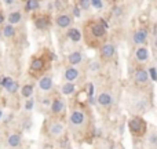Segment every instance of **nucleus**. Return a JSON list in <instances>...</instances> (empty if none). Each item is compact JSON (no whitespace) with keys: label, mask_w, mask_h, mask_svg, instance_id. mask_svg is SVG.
I'll return each mask as SVG.
<instances>
[{"label":"nucleus","mask_w":157,"mask_h":149,"mask_svg":"<svg viewBox=\"0 0 157 149\" xmlns=\"http://www.w3.org/2000/svg\"><path fill=\"white\" fill-rule=\"evenodd\" d=\"M128 127H130V130L132 131L134 134H142L146 130V124H145V122L141 117H134V119H131L130 123H128Z\"/></svg>","instance_id":"obj_1"},{"label":"nucleus","mask_w":157,"mask_h":149,"mask_svg":"<svg viewBox=\"0 0 157 149\" xmlns=\"http://www.w3.org/2000/svg\"><path fill=\"white\" fill-rule=\"evenodd\" d=\"M69 120H71V124L72 126H81L84 122H86V115H84V112L81 111H73L71 113V117H69Z\"/></svg>","instance_id":"obj_2"},{"label":"nucleus","mask_w":157,"mask_h":149,"mask_svg":"<svg viewBox=\"0 0 157 149\" xmlns=\"http://www.w3.org/2000/svg\"><path fill=\"white\" fill-rule=\"evenodd\" d=\"M50 108H51L52 115H59V113H62L63 109H65V102H63L61 98H54Z\"/></svg>","instance_id":"obj_3"},{"label":"nucleus","mask_w":157,"mask_h":149,"mask_svg":"<svg viewBox=\"0 0 157 149\" xmlns=\"http://www.w3.org/2000/svg\"><path fill=\"white\" fill-rule=\"evenodd\" d=\"M97 102L101 106L108 108V106H110L112 104H113V98H112V95L109 94V92H101L97 98Z\"/></svg>","instance_id":"obj_4"},{"label":"nucleus","mask_w":157,"mask_h":149,"mask_svg":"<svg viewBox=\"0 0 157 149\" xmlns=\"http://www.w3.org/2000/svg\"><path fill=\"white\" fill-rule=\"evenodd\" d=\"M134 77H135V81L139 84H146L147 81H149V72H146L145 69H136L135 75H134Z\"/></svg>","instance_id":"obj_5"},{"label":"nucleus","mask_w":157,"mask_h":149,"mask_svg":"<svg viewBox=\"0 0 157 149\" xmlns=\"http://www.w3.org/2000/svg\"><path fill=\"white\" fill-rule=\"evenodd\" d=\"M39 88L41 91H50L52 88V79L50 76H43L39 80Z\"/></svg>","instance_id":"obj_6"},{"label":"nucleus","mask_w":157,"mask_h":149,"mask_svg":"<svg viewBox=\"0 0 157 149\" xmlns=\"http://www.w3.org/2000/svg\"><path fill=\"white\" fill-rule=\"evenodd\" d=\"M146 39H147V30H145V29H139V30H136L135 33H134V43L135 44H144L145 41H146Z\"/></svg>","instance_id":"obj_7"},{"label":"nucleus","mask_w":157,"mask_h":149,"mask_svg":"<svg viewBox=\"0 0 157 149\" xmlns=\"http://www.w3.org/2000/svg\"><path fill=\"white\" fill-rule=\"evenodd\" d=\"M135 57L139 62H145V61L149 60V50H147L146 47H141V49L136 50Z\"/></svg>","instance_id":"obj_8"},{"label":"nucleus","mask_w":157,"mask_h":149,"mask_svg":"<svg viewBox=\"0 0 157 149\" xmlns=\"http://www.w3.org/2000/svg\"><path fill=\"white\" fill-rule=\"evenodd\" d=\"M44 69V60L43 58H33L30 62V71L33 72H40Z\"/></svg>","instance_id":"obj_9"},{"label":"nucleus","mask_w":157,"mask_h":149,"mask_svg":"<svg viewBox=\"0 0 157 149\" xmlns=\"http://www.w3.org/2000/svg\"><path fill=\"white\" fill-rule=\"evenodd\" d=\"M62 133H63V124L62 123L55 122V123H52V124L50 126V134H51V135L58 137V135H61Z\"/></svg>","instance_id":"obj_10"},{"label":"nucleus","mask_w":157,"mask_h":149,"mask_svg":"<svg viewBox=\"0 0 157 149\" xmlns=\"http://www.w3.org/2000/svg\"><path fill=\"white\" fill-rule=\"evenodd\" d=\"M7 144L11 148H18L21 145V135L19 134H10L7 138Z\"/></svg>","instance_id":"obj_11"},{"label":"nucleus","mask_w":157,"mask_h":149,"mask_svg":"<svg viewBox=\"0 0 157 149\" xmlns=\"http://www.w3.org/2000/svg\"><path fill=\"white\" fill-rule=\"evenodd\" d=\"M72 24V18L69 15H66V14H62V15H59L57 18V25L59 28H68L71 26Z\"/></svg>","instance_id":"obj_12"},{"label":"nucleus","mask_w":157,"mask_h":149,"mask_svg":"<svg viewBox=\"0 0 157 149\" xmlns=\"http://www.w3.org/2000/svg\"><path fill=\"white\" fill-rule=\"evenodd\" d=\"M114 54V46L113 44H105V46L101 49V55L103 58H110Z\"/></svg>","instance_id":"obj_13"},{"label":"nucleus","mask_w":157,"mask_h":149,"mask_svg":"<svg viewBox=\"0 0 157 149\" xmlns=\"http://www.w3.org/2000/svg\"><path fill=\"white\" fill-rule=\"evenodd\" d=\"M78 77V71L76 68H66L65 69V79L68 81H75Z\"/></svg>","instance_id":"obj_14"},{"label":"nucleus","mask_w":157,"mask_h":149,"mask_svg":"<svg viewBox=\"0 0 157 149\" xmlns=\"http://www.w3.org/2000/svg\"><path fill=\"white\" fill-rule=\"evenodd\" d=\"M33 91H35L33 84H25V86H22V88H21V95L24 98H26V100H29V98H32Z\"/></svg>","instance_id":"obj_15"},{"label":"nucleus","mask_w":157,"mask_h":149,"mask_svg":"<svg viewBox=\"0 0 157 149\" xmlns=\"http://www.w3.org/2000/svg\"><path fill=\"white\" fill-rule=\"evenodd\" d=\"M75 90H76V86H75L73 83H71V81L63 83L62 87H61V92H62L63 95H72L75 92Z\"/></svg>","instance_id":"obj_16"},{"label":"nucleus","mask_w":157,"mask_h":149,"mask_svg":"<svg viewBox=\"0 0 157 149\" xmlns=\"http://www.w3.org/2000/svg\"><path fill=\"white\" fill-rule=\"evenodd\" d=\"M91 32H92V35H94L95 37H102V36L105 35L106 29L101 24H94L91 26Z\"/></svg>","instance_id":"obj_17"},{"label":"nucleus","mask_w":157,"mask_h":149,"mask_svg":"<svg viewBox=\"0 0 157 149\" xmlns=\"http://www.w3.org/2000/svg\"><path fill=\"white\" fill-rule=\"evenodd\" d=\"M68 61H69V64H72V65H78V64L83 61V55H81L78 51H75V53H72V54H69Z\"/></svg>","instance_id":"obj_18"},{"label":"nucleus","mask_w":157,"mask_h":149,"mask_svg":"<svg viewBox=\"0 0 157 149\" xmlns=\"http://www.w3.org/2000/svg\"><path fill=\"white\" fill-rule=\"evenodd\" d=\"M35 25L37 29H47L50 26V19L47 17H40L35 21Z\"/></svg>","instance_id":"obj_19"},{"label":"nucleus","mask_w":157,"mask_h":149,"mask_svg":"<svg viewBox=\"0 0 157 149\" xmlns=\"http://www.w3.org/2000/svg\"><path fill=\"white\" fill-rule=\"evenodd\" d=\"M68 37L71 39L72 41H80L81 40V33L80 30L76 29V28H71L68 30Z\"/></svg>","instance_id":"obj_20"},{"label":"nucleus","mask_w":157,"mask_h":149,"mask_svg":"<svg viewBox=\"0 0 157 149\" xmlns=\"http://www.w3.org/2000/svg\"><path fill=\"white\" fill-rule=\"evenodd\" d=\"M21 18H22V15H21V13H18V11L10 13V15H8V24H10V25L18 24V22L21 21Z\"/></svg>","instance_id":"obj_21"},{"label":"nucleus","mask_w":157,"mask_h":149,"mask_svg":"<svg viewBox=\"0 0 157 149\" xmlns=\"http://www.w3.org/2000/svg\"><path fill=\"white\" fill-rule=\"evenodd\" d=\"M3 35H4V37H14V36H15V29H14L13 25L8 24L7 26H4Z\"/></svg>","instance_id":"obj_22"},{"label":"nucleus","mask_w":157,"mask_h":149,"mask_svg":"<svg viewBox=\"0 0 157 149\" xmlns=\"http://www.w3.org/2000/svg\"><path fill=\"white\" fill-rule=\"evenodd\" d=\"M39 0H28V3H26V10L28 11H35V10H37L39 8Z\"/></svg>","instance_id":"obj_23"},{"label":"nucleus","mask_w":157,"mask_h":149,"mask_svg":"<svg viewBox=\"0 0 157 149\" xmlns=\"http://www.w3.org/2000/svg\"><path fill=\"white\" fill-rule=\"evenodd\" d=\"M6 91H7L8 94H15V92L18 91V83H17V81L14 80L13 83H11L10 86H8L7 88H6Z\"/></svg>","instance_id":"obj_24"},{"label":"nucleus","mask_w":157,"mask_h":149,"mask_svg":"<svg viewBox=\"0 0 157 149\" xmlns=\"http://www.w3.org/2000/svg\"><path fill=\"white\" fill-rule=\"evenodd\" d=\"M13 81H14V79H11V77H3L2 80H0V86H2L3 88L6 90L11 83H13Z\"/></svg>","instance_id":"obj_25"},{"label":"nucleus","mask_w":157,"mask_h":149,"mask_svg":"<svg viewBox=\"0 0 157 149\" xmlns=\"http://www.w3.org/2000/svg\"><path fill=\"white\" fill-rule=\"evenodd\" d=\"M91 6V0H78V7L81 10H88Z\"/></svg>","instance_id":"obj_26"},{"label":"nucleus","mask_w":157,"mask_h":149,"mask_svg":"<svg viewBox=\"0 0 157 149\" xmlns=\"http://www.w3.org/2000/svg\"><path fill=\"white\" fill-rule=\"evenodd\" d=\"M149 142H150V145H152L153 148L157 149V133H152V134H150Z\"/></svg>","instance_id":"obj_27"},{"label":"nucleus","mask_w":157,"mask_h":149,"mask_svg":"<svg viewBox=\"0 0 157 149\" xmlns=\"http://www.w3.org/2000/svg\"><path fill=\"white\" fill-rule=\"evenodd\" d=\"M33 108H35V101H33V98L26 100V102H25V109H26V111H32Z\"/></svg>","instance_id":"obj_28"},{"label":"nucleus","mask_w":157,"mask_h":149,"mask_svg":"<svg viewBox=\"0 0 157 149\" xmlns=\"http://www.w3.org/2000/svg\"><path fill=\"white\" fill-rule=\"evenodd\" d=\"M147 72H149V76L152 77V80L153 81H157V69L156 68H150Z\"/></svg>","instance_id":"obj_29"},{"label":"nucleus","mask_w":157,"mask_h":149,"mask_svg":"<svg viewBox=\"0 0 157 149\" xmlns=\"http://www.w3.org/2000/svg\"><path fill=\"white\" fill-rule=\"evenodd\" d=\"M91 6L99 10V8H102V6H103L102 4V0H91Z\"/></svg>","instance_id":"obj_30"},{"label":"nucleus","mask_w":157,"mask_h":149,"mask_svg":"<svg viewBox=\"0 0 157 149\" xmlns=\"http://www.w3.org/2000/svg\"><path fill=\"white\" fill-rule=\"evenodd\" d=\"M87 95H88V98L94 97V84H92V83L88 84V91H87Z\"/></svg>","instance_id":"obj_31"},{"label":"nucleus","mask_w":157,"mask_h":149,"mask_svg":"<svg viewBox=\"0 0 157 149\" xmlns=\"http://www.w3.org/2000/svg\"><path fill=\"white\" fill-rule=\"evenodd\" d=\"M90 68H91V71H94V72H97L98 69H99V64H97V62H94V64H91V66H90Z\"/></svg>","instance_id":"obj_32"},{"label":"nucleus","mask_w":157,"mask_h":149,"mask_svg":"<svg viewBox=\"0 0 157 149\" xmlns=\"http://www.w3.org/2000/svg\"><path fill=\"white\" fill-rule=\"evenodd\" d=\"M73 15L76 17V18H78V17H80V7H75V8H73Z\"/></svg>","instance_id":"obj_33"},{"label":"nucleus","mask_w":157,"mask_h":149,"mask_svg":"<svg viewBox=\"0 0 157 149\" xmlns=\"http://www.w3.org/2000/svg\"><path fill=\"white\" fill-rule=\"evenodd\" d=\"M51 102H52L51 100H48V98H44L43 102H41V104H43L44 106H51Z\"/></svg>","instance_id":"obj_34"},{"label":"nucleus","mask_w":157,"mask_h":149,"mask_svg":"<svg viewBox=\"0 0 157 149\" xmlns=\"http://www.w3.org/2000/svg\"><path fill=\"white\" fill-rule=\"evenodd\" d=\"M101 25H102V26L103 28H105V29H108V22H106V21H103V19H101Z\"/></svg>","instance_id":"obj_35"},{"label":"nucleus","mask_w":157,"mask_h":149,"mask_svg":"<svg viewBox=\"0 0 157 149\" xmlns=\"http://www.w3.org/2000/svg\"><path fill=\"white\" fill-rule=\"evenodd\" d=\"M113 13H114V14H116V15H117V17H119V14H120V13H121V10H120V8H116V10H114V11H113Z\"/></svg>","instance_id":"obj_36"},{"label":"nucleus","mask_w":157,"mask_h":149,"mask_svg":"<svg viewBox=\"0 0 157 149\" xmlns=\"http://www.w3.org/2000/svg\"><path fill=\"white\" fill-rule=\"evenodd\" d=\"M14 3V0H6V4H8V6H11Z\"/></svg>","instance_id":"obj_37"},{"label":"nucleus","mask_w":157,"mask_h":149,"mask_svg":"<svg viewBox=\"0 0 157 149\" xmlns=\"http://www.w3.org/2000/svg\"><path fill=\"white\" fill-rule=\"evenodd\" d=\"M3 21H4V15H3V14H0V24H3Z\"/></svg>","instance_id":"obj_38"},{"label":"nucleus","mask_w":157,"mask_h":149,"mask_svg":"<svg viewBox=\"0 0 157 149\" xmlns=\"http://www.w3.org/2000/svg\"><path fill=\"white\" fill-rule=\"evenodd\" d=\"M2 119H3V111L0 109V120H2Z\"/></svg>","instance_id":"obj_39"},{"label":"nucleus","mask_w":157,"mask_h":149,"mask_svg":"<svg viewBox=\"0 0 157 149\" xmlns=\"http://www.w3.org/2000/svg\"><path fill=\"white\" fill-rule=\"evenodd\" d=\"M155 44H156V47H157V36H156V40H155Z\"/></svg>","instance_id":"obj_40"},{"label":"nucleus","mask_w":157,"mask_h":149,"mask_svg":"<svg viewBox=\"0 0 157 149\" xmlns=\"http://www.w3.org/2000/svg\"><path fill=\"white\" fill-rule=\"evenodd\" d=\"M155 33H156V35H157V28H156V29H155Z\"/></svg>","instance_id":"obj_41"},{"label":"nucleus","mask_w":157,"mask_h":149,"mask_svg":"<svg viewBox=\"0 0 157 149\" xmlns=\"http://www.w3.org/2000/svg\"><path fill=\"white\" fill-rule=\"evenodd\" d=\"M0 36H2V32H0Z\"/></svg>","instance_id":"obj_42"}]
</instances>
